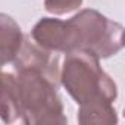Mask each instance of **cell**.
Returning a JSON list of instances; mask_svg holds the SVG:
<instances>
[{"label": "cell", "instance_id": "cell-6", "mask_svg": "<svg viewBox=\"0 0 125 125\" xmlns=\"http://www.w3.org/2000/svg\"><path fill=\"white\" fill-rule=\"evenodd\" d=\"M78 122L81 125H115L118 116L110 102H94L80 104Z\"/></svg>", "mask_w": 125, "mask_h": 125}, {"label": "cell", "instance_id": "cell-4", "mask_svg": "<svg viewBox=\"0 0 125 125\" xmlns=\"http://www.w3.org/2000/svg\"><path fill=\"white\" fill-rule=\"evenodd\" d=\"M22 43L24 35L18 22L6 13H0V68L16 59Z\"/></svg>", "mask_w": 125, "mask_h": 125}, {"label": "cell", "instance_id": "cell-1", "mask_svg": "<svg viewBox=\"0 0 125 125\" xmlns=\"http://www.w3.org/2000/svg\"><path fill=\"white\" fill-rule=\"evenodd\" d=\"M122 47L124 27L94 9H84L68 21L56 22V53L83 50L104 59L116 54Z\"/></svg>", "mask_w": 125, "mask_h": 125}, {"label": "cell", "instance_id": "cell-5", "mask_svg": "<svg viewBox=\"0 0 125 125\" xmlns=\"http://www.w3.org/2000/svg\"><path fill=\"white\" fill-rule=\"evenodd\" d=\"M19 116L21 109L16 77L0 71V119L5 124H10Z\"/></svg>", "mask_w": 125, "mask_h": 125}, {"label": "cell", "instance_id": "cell-7", "mask_svg": "<svg viewBox=\"0 0 125 125\" xmlns=\"http://www.w3.org/2000/svg\"><path fill=\"white\" fill-rule=\"evenodd\" d=\"M83 3V0H46L44 8L47 12L54 15H63L78 9Z\"/></svg>", "mask_w": 125, "mask_h": 125}, {"label": "cell", "instance_id": "cell-2", "mask_svg": "<svg viewBox=\"0 0 125 125\" xmlns=\"http://www.w3.org/2000/svg\"><path fill=\"white\" fill-rule=\"evenodd\" d=\"M19 109L24 124L28 125H62L66 124L63 104L57 96L59 75L44 69L15 65Z\"/></svg>", "mask_w": 125, "mask_h": 125}, {"label": "cell", "instance_id": "cell-3", "mask_svg": "<svg viewBox=\"0 0 125 125\" xmlns=\"http://www.w3.org/2000/svg\"><path fill=\"white\" fill-rule=\"evenodd\" d=\"M60 81L78 104L94 102L113 103L118 96L116 84L102 69L99 57L88 52L75 50L66 53Z\"/></svg>", "mask_w": 125, "mask_h": 125}]
</instances>
